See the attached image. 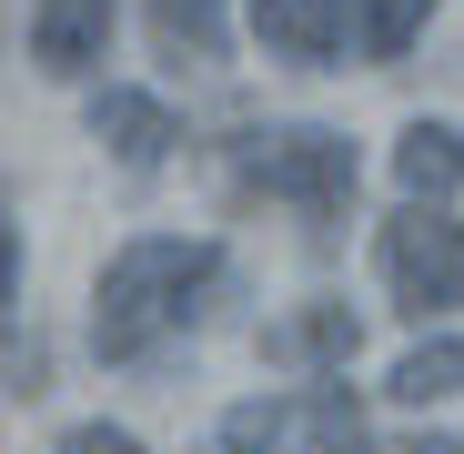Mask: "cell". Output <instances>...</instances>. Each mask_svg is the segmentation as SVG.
<instances>
[{
    "label": "cell",
    "instance_id": "obj_11",
    "mask_svg": "<svg viewBox=\"0 0 464 454\" xmlns=\"http://www.w3.org/2000/svg\"><path fill=\"white\" fill-rule=\"evenodd\" d=\"M293 424H303V454H363V404L334 373H314V394L293 404Z\"/></svg>",
    "mask_w": 464,
    "mask_h": 454
},
{
    "label": "cell",
    "instance_id": "obj_16",
    "mask_svg": "<svg viewBox=\"0 0 464 454\" xmlns=\"http://www.w3.org/2000/svg\"><path fill=\"white\" fill-rule=\"evenodd\" d=\"M414 454H464V444H414Z\"/></svg>",
    "mask_w": 464,
    "mask_h": 454
},
{
    "label": "cell",
    "instance_id": "obj_3",
    "mask_svg": "<svg viewBox=\"0 0 464 454\" xmlns=\"http://www.w3.org/2000/svg\"><path fill=\"white\" fill-rule=\"evenodd\" d=\"M243 182H263L283 212H303V222L324 233V222L353 212V141H343V131H314V121L263 131V141H253V162H243Z\"/></svg>",
    "mask_w": 464,
    "mask_h": 454
},
{
    "label": "cell",
    "instance_id": "obj_8",
    "mask_svg": "<svg viewBox=\"0 0 464 454\" xmlns=\"http://www.w3.org/2000/svg\"><path fill=\"white\" fill-rule=\"evenodd\" d=\"M383 394H394V404H444V394H464V343L454 333H424L414 353H394V373H383Z\"/></svg>",
    "mask_w": 464,
    "mask_h": 454
},
{
    "label": "cell",
    "instance_id": "obj_10",
    "mask_svg": "<svg viewBox=\"0 0 464 454\" xmlns=\"http://www.w3.org/2000/svg\"><path fill=\"white\" fill-rule=\"evenodd\" d=\"M353 343H363V324L343 314V303H303V314L283 324V353H293L303 373H343V363H353Z\"/></svg>",
    "mask_w": 464,
    "mask_h": 454
},
{
    "label": "cell",
    "instance_id": "obj_1",
    "mask_svg": "<svg viewBox=\"0 0 464 454\" xmlns=\"http://www.w3.org/2000/svg\"><path fill=\"white\" fill-rule=\"evenodd\" d=\"M222 243L202 233H131L102 283H92V353L102 363H141L151 343H172L182 324H202V303L222 293Z\"/></svg>",
    "mask_w": 464,
    "mask_h": 454
},
{
    "label": "cell",
    "instance_id": "obj_12",
    "mask_svg": "<svg viewBox=\"0 0 464 454\" xmlns=\"http://www.w3.org/2000/svg\"><path fill=\"white\" fill-rule=\"evenodd\" d=\"M434 21V0H353V51L363 61H404Z\"/></svg>",
    "mask_w": 464,
    "mask_h": 454
},
{
    "label": "cell",
    "instance_id": "obj_6",
    "mask_svg": "<svg viewBox=\"0 0 464 454\" xmlns=\"http://www.w3.org/2000/svg\"><path fill=\"white\" fill-rule=\"evenodd\" d=\"M343 11L353 0H253V31H263V51H283L303 71H334L343 61Z\"/></svg>",
    "mask_w": 464,
    "mask_h": 454
},
{
    "label": "cell",
    "instance_id": "obj_7",
    "mask_svg": "<svg viewBox=\"0 0 464 454\" xmlns=\"http://www.w3.org/2000/svg\"><path fill=\"white\" fill-rule=\"evenodd\" d=\"M394 182H404V202L464 192V131H454V121H404V141H394Z\"/></svg>",
    "mask_w": 464,
    "mask_h": 454
},
{
    "label": "cell",
    "instance_id": "obj_13",
    "mask_svg": "<svg viewBox=\"0 0 464 454\" xmlns=\"http://www.w3.org/2000/svg\"><path fill=\"white\" fill-rule=\"evenodd\" d=\"M283 434H293V404H273V394H243V404H222V424H212V454H283Z\"/></svg>",
    "mask_w": 464,
    "mask_h": 454
},
{
    "label": "cell",
    "instance_id": "obj_5",
    "mask_svg": "<svg viewBox=\"0 0 464 454\" xmlns=\"http://www.w3.org/2000/svg\"><path fill=\"white\" fill-rule=\"evenodd\" d=\"M92 141L111 151L121 172H162L172 151H182V121H172V101H151V92H92Z\"/></svg>",
    "mask_w": 464,
    "mask_h": 454
},
{
    "label": "cell",
    "instance_id": "obj_15",
    "mask_svg": "<svg viewBox=\"0 0 464 454\" xmlns=\"http://www.w3.org/2000/svg\"><path fill=\"white\" fill-rule=\"evenodd\" d=\"M11 303H21V222L0 212V333H11Z\"/></svg>",
    "mask_w": 464,
    "mask_h": 454
},
{
    "label": "cell",
    "instance_id": "obj_2",
    "mask_svg": "<svg viewBox=\"0 0 464 454\" xmlns=\"http://www.w3.org/2000/svg\"><path fill=\"white\" fill-rule=\"evenodd\" d=\"M373 273L394 293V314H464V222H444V202H404L373 233Z\"/></svg>",
    "mask_w": 464,
    "mask_h": 454
},
{
    "label": "cell",
    "instance_id": "obj_9",
    "mask_svg": "<svg viewBox=\"0 0 464 454\" xmlns=\"http://www.w3.org/2000/svg\"><path fill=\"white\" fill-rule=\"evenodd\" d=\"M151 11V41H162V61H222L232 31H222V0H141Z\"/></svg>",
    "mask_w": 464,
    "mask_h": 454
},
{
    "label": "cell",
    "instance_id": "obj_14",
    "mask_svg": "<svg viewBox=\"0 0 464 454\" xmlns=\"http://www.w3.org/2000/svg\"><path fill=\"white\" fill-rule=\"evenodd\" d=\"M51 454H141V434H131V424H71Z\"/></svg>",
    "mask_w": 464,
    "mask_h": 454
},
{
    "label": "cell",
    "instance_id": "obj_4",
    "mask_svg": "<svg viewBox=\"0 0 464 454\" xmlns=\"http://www.w3.org/2000/svg\"><path fill=\"white\" fill-rule=\"evenodd\" d=\"M111 21H121V0H31V61L51 82H92L111 51Z\"/></svg>",
    "mask_w": 464,
    "mask_h": 454
}]
</instances>
